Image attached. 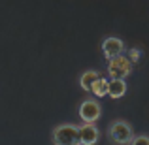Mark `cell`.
I'll return each instance as SVG.
<instances>
[{
  "label": "cell",
  "instance_id": "11",
  "mask_svg": "<svg viewBox=\"0 0 149 145\" xmlns=\"http://www.w3.org/2000/svg\"><path fill=\"white\" fill-rule=\"evenodd\" d=\"M127 58H128L130 62H136V60L140 58V49H130V53H128Z\"/></svg>",
  "mask_w": 149,
  "mask_h": 145
},
{
  "label": "cell",
  "instance_id": "1",
  "mask_svg": "<svg viewBox=\"0 0 149 145\" xmlns=\"http://www.w3.org/2000/svg\"><path fill=\"white\" fill-rule=\"evenodd\" d=\"M132 136H134V132H132L130 123H127V121H123V119L113 121L108 128V138L111 139L113 143H119V145L130 143Z\"/></svg>",
  "mask_w": 149,
  "mask_h": 145
},
{
  "label": "cell",
  "instance_id": "8",
  "mask_svg": "<svg viewBox=\"0 0 149 145\" xmlns=\"http://www.w3.org/2000/svg\"><path fill=\"white\" fill-rule=\"evenodd\" d=\"M98 77H100V74L96 72V70H87V72H83V74H81V77H79V85H81V89L89 92V91H91V85L95 83Z\"/></svg>",
  "mask_w": 149,
  "mask_h": 145
},
{
  "label": "cell",
  "instance_id": "4",
  "mask_svg": "<svg viewBox=\"0 0 149 145\" xmlns=\"http://www.w3.org/2000/svg\"><path fill=\"white\" fill-rule=\"evenodd\" d=\"M102 115V108L98 104V100H95V98H87V100L81 102L79 105V117L83 123L87 124H95L96 121L100 119Z\"/></svg>",
  "mask_w": 149,
  "mask_h": 145
},
{
  "label": "cell",
  "instance_id": "5",
  "mask_svg": "<svg viewBox=\"0 0 149 145\" xmlns=\"http://www.w3.org/2000/svg\"><path fill=\"white\" fill-rule=\"evenodd\" d=\"M100 138V130L95 124H87L83 123L81 126H77V139L79 145H95Z\"/></svg>",
  "mask_w": 149,
  "mask_h": 145
},
{
  "label": "cell",
  "instance_id": "2",
  "mask_svg": "<svg viewBox=\"0 0 149 145\" xmlns=\"http://www.w3.org/2000/svg\"><path fill=\"white\" fill-rule=\"evenodd\" d=\"M53 143L55 145H79V139H77V124L64 123V124L55 126Z\"/></svg>",
  "mask_w": 149,
  "mask_h": 145
},
{
  "label": "cell",
  "instance_id": "9",
  "mask_svg": "<svg viewBox=\"0 0 149 145\" xmlns=\"http://www.w3.org/2000/svg\"><path fill=\"white\" fill-rule=\"evenodd\" d=\"M91 92L95 96H106V94H108V79L98 77V79L91 85Z\"/></svg>",
  "mask_w": 149,
  "mask_h": 145
},
{
  "label": "cell",
  "instance_id": "3",
  "mask_svg": "<svg viewBox=\"0 0 149 145\" xmlns=\"http://www.w3.org/2000/svg\"><path fill=\"white\" fill-rule=\"evenodd\" d=\"M132 72V62L125 55L113 57L108 60V76L109 79H125Z\"/></svg>",
  "mask_w": 149,
  "mask_h": 145
},
{
  "label": "cell",
  "instance_id": "6",
  "mask_svg": "<svg viewBox=\"0 0 149 145\" xmlns=\"http://www.w3.org/2000/svg\"><path fill=\"white\" fill-rule=\"evenodd\" d=\"M125 51V44L123 40H119V38L115 36H108L104 42H102V53H104V57L108 58H113V57H119V55H123Z\"/></svg>",
  "mask_w": 149,
  "mask_h": 145
},
{
  "label": "cell",
  "instance_id": "10",
  "mask_svg": "<svg viewBox=\"0 0 149 145\" xmlns=\"http://www.w3.org/2000/svg\"><path fill=\"white\" fill-rule=\"evenodd\" d=\"M130 145H149V138L146 134H140V136H132Z\"/></svg>",
  "mask_w": 149,
  "mask_h": 145
},
{
  "label": "cell",
  "instance_id": "7",
  "mask_svg": "<svg viewBox=\"0 0 149 145\" xmlns=\"http://www.w3.org/2000/svg\"><path fill=\"white\" fill-rule=\"evenodd\" d=\"M127 92V81L125 79H108V96L111 98H121Z\"/></svg>",
  "mask_w": 149,
  "mask_h": 145
}]
</instances>
